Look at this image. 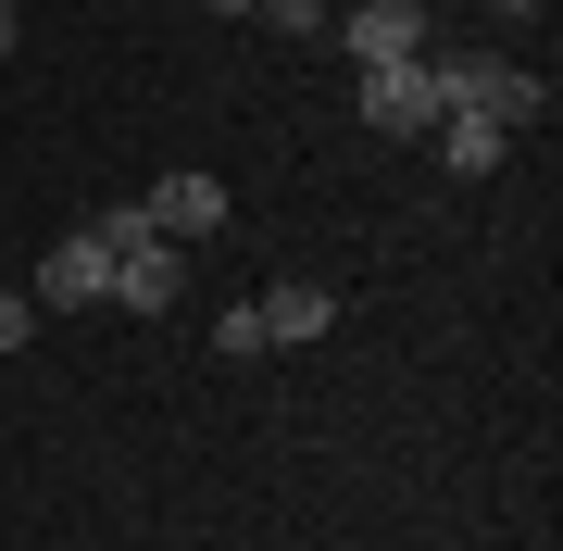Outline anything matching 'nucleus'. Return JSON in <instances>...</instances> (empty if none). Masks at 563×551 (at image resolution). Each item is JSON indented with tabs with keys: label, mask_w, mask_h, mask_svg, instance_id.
<instances>
[{
	"label": "nucleus",
	"mask_w": 563,
	"mask_h": 551,
	"mask_svg": "<svg viewBox=\"0 0 563 551\" xmlns=\"http://www.w3.org/2000/svg\"><path fill=\"white\" fill-rule=\"evenodd\" d=\"M139 213H151V239H176V251H188L201 225H225V176H188V164H176V176H151V188H139Z\"/></svg>",
	"instance_id": "nucleus-4"
},
{
	"label": "nucleus",
	"mask_w": 563,
	"mask_h": 551,
	"mask_svg": "<svg viewBox=\"0 0 563 551\" xmlns=\"http://www.w3.org/2000/svg\"><path fill=\"white\" fill-rule=\"evenodd\" d=\"M0 51H13V0H0Z\"/></svg>",
	"instance_id": "nucleus-12"
},
{
	"label": "nucleus",
	"mask_w": 563,
	"mask_h": 551,
	"mask_svg": "<svg viewBox=\"0 0 563 551\" xmlns=\"http://www.w3.org/2000/svg\"><path fill=\"white\" fill-rule=\"evenodd\" d=\"M426 139H439V164H451V176H488V164H501V139H514V125H488V113H439Z\"/></svg>",
	"instance_id": "nucleus-8"
},
{
	"label": "nucleus",
	"mask_w": 563,
	"mask_h": 551,
	"mask_svg": "<svg viewBox=\"0 0 563 551\" xmlns=\"http://www.w3.org/2000/svg\"><path fill=\"white\" fill-rule=\"evenodd\" d=\"M263 25H288V38H313V25H325V0H263Z\"/></svg>",
	"instance_id": "nucleus-10"
},
{
	"label": "nucleus",
	"mask_w": 563,
	"mask_h": 551,
	"mask_svg": "<svg viewBox=\"0 0 563 551\" xmlns=\"http://www.w3.org/2000/svg\"><path fill=\"white\" fill-rule=\"evenodd\" d=\"M339 38H351V63H426V0H363Z\"/></svg>",
	"instance_id": "nucleus-5"
},
{
	"label": "nucleus",
	"mask_w": 563,
	"mask_h": 551,
	"mask_svg": "<svg viewBox=\"0 0 563 551\" xmlns=\"http://www.w3.org/2000/svg\"><path fill=\"white\" fill-rule=\"evenodd\" d=\"M263 351H276V339H325V327H339V301H325V288H301V276H288V288H263Z\"/></svg>",
	"instance_id": "nucleus-7"
},
{
	"label": "nucleus",
	"mask_w": 563,
	"mask_h": 551,
	"mask_svg": "<svg viewBox=\"0 0 563 551\" xmlns=\"http://www.w3.org/2000/svg\"><path fill=\"white\" fill-rule=\"evenodd\" d=\"M38 339V301H25V288H0V351H25Z\"/></svg>",
	"instance_id": "nucleus-9"
},
{
	"label": "nucleus",
	"mask_w": 563,
	"mask_h": 551,
	"mask_svg": "<svg viewBox=\"0 0 563 551\" xmlns=\"http://www.w3.org/2000/svg\"><path fill=\"white\" fill-rule=\"evenodd\" d=\"M363 125L376 139H426L439 125V76L426 63H363Z\"/></svg>",
	"instance_id": "nucleus-2"
},
{
	"label": "nucleus",
	"mask_w": 563,
	"mask_h": 551,
	"mask_svg": "<svg viewBox=\"0 0 563 551\" xmlns=\"http://www.w3.org/2000/svg\"><path fill=\"white\" fill-rule=\"evenodd\" d=\"M488 13H551V0H488Z\"/></svg>",
	"instance_id": "nucleus-11"
},
{
	"label": "nucleus",
	"mask_w": 563,
	"mask_h": 551,
	"mask_svg": "<svg viewBox=\"0 0 563 551\" xmlns=\"http://www.w3.org/2000/svg\"><path fill=\"white\" fill-rule=\"evenodd\" d=\"M176 288H188V251L139 225V239L113 251V288H101V301H125V313H176Z\"/></svg>",
	"instance_id": "nucleus-3"
},
{
	"label": "nucleus",
	"mask_w": 563,
	"mask_h": 551,
	"mask_svg": "<svg viewBox=\"0 0 563 551\" xmlns=\"http://www.w3.org/2000/svg\"><path fill=\"white\" fill-rule=\"evenodd\" d=\"M101 288H113V251L76 225V239H63L51 264H38V313H76V301H101Z\"/></svg>",
	"instance_id": "nucleus-6"
},
{
	"label": "nucleus",
	"mask_w": 563,
	"mask_h": 551,
	"mask_svg": "<svg viewBox=\"0 0 563 551\" xmlns=\"http://www.w3.org/2000/svg\"><path fill=\"white\" fill-rule=\"evenodd\" d=\"M213 13H263V0H213Z\"/></svg>",
	"instance_id": "nucleus-13"
},
{
	"label": "nucleus",
	"mask_w": 563,
	"mask_h": 551,
	"mask_svg": "<svg viewBox=\"0 0 563 551\" xmlns=\"http://www.w3.org/2000/svg\"><path fill=\"white\" fill-rule=\"evenodd\" d=\"M426 76H439V113H488V125H539L551 113V76H514L501 51H426Z\"/></svg>",
	"instance_id": "nucleus-1"
}]
</instances>
